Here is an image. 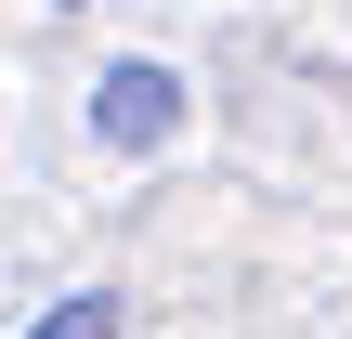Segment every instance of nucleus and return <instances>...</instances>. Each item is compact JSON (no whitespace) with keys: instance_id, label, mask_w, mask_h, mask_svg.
Instances as JSON below:
<instances>
[{"instance_id":"1","label":"nucleus","mask_w":352,"mask_h":339,"mask_svg":"<svg viewBox=\"0 0 352 339\" xmlns=\"http://www.w3.org/2000/svg\"><path fill=\"white\" fill-rule=\"evenodd\" d=\"M91 131H104V144H131V157H144V144H170V131H183V78H170V65H104Z\"/></svg>"},{"instance_id":"2","label":"nucleus","mask_w":352,"mask_h":339,"mask_svg":"<svg viewBox=\"0 0 352 339\" xmlns=\"http://www.w3.org/2000/svg\"><path fill=\"white\" fill-rule=\"evenodd\" d=\"M39 339H118V300H65V314H52Z\"/></svg>"}]
</instances>
